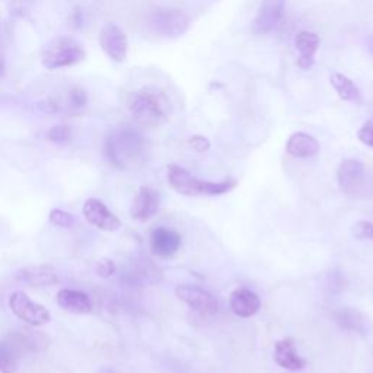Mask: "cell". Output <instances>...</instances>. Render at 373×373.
Masks as SVG:
<instances>
[{"mask_svg": "<svg viewBox=\"0 0 373 373\" xmlns=\"http://www.w3.org/2000/svg\"><path fill=\"white\" fill-rule=\"evenodd\" d=\"M99 44L105 54L115 63H122L127 59L129 41L127 35L115 23H107L99 33Z\"/></svg>", "mask_w": 373, "mask_h": 373, "instance_id": "cell-9", "label": "cell"}, {"mask_svg": "<svg viewBox=\"0 0 373 373\" xmlns=\"http://www.w3.org/2000/svg\"><path fill=\"white\" fill-rule=\"evenodd\" d=\"M18 350L11 343H0V373H18Z\"/></svg>", "mask_w": 373, "mask_h": 373, "instance_id": "cell-22", "label": "cell"}, {"mask_svg": "<svg viewBox=\"0 0 373 373\" xmlns=\"http://www.w3.org/2000/svg\"><path fill=\"white\" fill-rule=\"evenodd\" d=\"M181 235L169 228L159 226L151 234V250L161 258H169L176 256L181 246Z\"/></svg>", "mask_w": 373, "mask_h": 373, "instance_id": "cell-13", "label": "cell"}, {"mask_svg": "<svg viewBox=\"0 0 373 373\" xmlns=\"http://www.w3.org/2000/svg\"><path fill=\"white\" fill-rule=\"evenodd\" d=\"M286 151L290 156L294 158H312L319 152V142L308 133L297 132L289 137L286 143Z\"/></svg>", "mask_w": 373, "mask_h": 373, "instance_id": "cell-19", "label": "cell"}, {"mask_svg": "<svg viewBox=\"0 0 373 373\" xmlns=\"http://www.w3.org/2000/svg\"><path fill=\"white\" fill-rule=\"evenodd\" d=\"M96 373H115L111 367H101Z\"/></svg>", "mask_w": 373, "mask_h": 373, "instance_id": "cell-32", "label": "cell"}, {"mask_svg": "<svg viewBox=\"0 0 373 373\" xmlns=\"http://www.w3.org/2000/svg\"><path fill=\"white\" fill-rule=\"evenodd\" d=\"M47 139L53 143H67L71 139V130L69 126H54L47 132Z\"/></svg>", "mask_w": 373, "mask_h": 373, "instance_id": "cell-25", "label": "cell"}, {"mask_svg": "<svg viewBox=\"0 0 373 373\" xmlns=\"http://www.w3.org/2000/svg\"><path fill=\"white\" fill-rule=\"evenodd\" d=\"M74 15H76V16H79L81 15V11H76V13H74ZM76 25H78V27H81V25H82V21L78 18V21H76Z\"/></svg>", "mask_w": 373, "mask_h": 373, "instance_id": "cell-33", "label": "cell"}, {"mask_svg": "<svg viewBox=\"0 0 373 373\" xmlns=\"http://www.w3.org/2000/svg\"><path fill=\"white\" fill-rule=\"evenodd\" d=\"M337 180L343 193L360 194L366 190V166L357 159H344L338 166Z\"/></svg>", "mask_w": 373, "mask_h": 373, "instance_id": "cell-8", "label": "cell"}, {"mask_svg": "<svg viewBox=\"0 0 373 373\" xmlns=\"http://www.w3.org/2000/svg\"><path fill=\"white\" fill-rule=\"evenodd\" d=\"M357 137H359V140L363 144H366V146H369V147L373 149V118L367 120L363 124V126L359 129Z\"/></svg>", "mask_w": 373, "mask_h": 373, "instance_id": "cell-27", "label": "cell"}, {"mask_svg": "<svg viewBox=\"0 0 373 373\" xmlns=\"http://www.w3.org/2000/svg\"><path fill=\"white\" fill-rule=\"evenodd\" d=\"M161 205L159 193L151 187H140L130 207V216L137 222H146L152 219Z\"/></svg>", "mask_w": 373, "mask_h": 373, "instance_id": "cell-12", "label": "cell"}, {"mask_svg": "<svg viewBox=\"0 0 373 373\" xmlns=\"http://www.w3.org/2000/svg\"><path fill=\"white\" fill-rule=\"evenodd\" d=\"M168 183L172 190L183 195L197 197V195H222L226 194L236 187L234 178H226L217 183L203 181L194 177L185 168L172 163L168 166Z\"/></svg>", "mask_w": 373, "mask_h": 373, "instance_id": "cell-2", "label": "cell"}, {"mask_svg": "<svg viewBox=\"0 0 373 373\" xmlns=\"http://www.w3.org/2000/svg\"><path fill=\"white\" fill-rule=\"evenodd\" d=\"M151 28L166 38H178L190 28V18L178 9H161L149 16Z\"/></svg>", "mask_w": 373, "mask_h": 373, "instance_id": "cell-5", "label": "cell"}, {"mask_svg": "<svg viewBox=\"0 0 373 373\" xmlns=\"http://www.w3.org/2000/svg\"><path fill=\"white\" fill-rule=\"evenodd\" d=\"M59 306L73 315H86L93 311V304L89 294L81 290L62 289L57 293Z\"/></svg>", "mask_w": 373, "mask_h": 373, "instance_id": "cell-16", "label": "cell"}, {"mask_svg": "<svg viewBox=\"0 0 373 373\" xmlns=\"http://www.w3.org/2000/svg\"><path fill=\"white\" fill-rule=\"evenodd\" d=\"M286 0H263L253 22V31L258 35H265L277 28L283 18Z\"/></svg>", "mask_w": 373, "mask_h": 373, "instance_id": "cell-11", "label": "cell"}, {"mask_svg": "<svg viewBox=\"0 0 373 373\" xmlns=\"http://www.w3.org/2000/svg\"><path fill=\"white\" fill-rule=\"evenodd\" d=\"M86 57L84 47L69 37H60L50 42L42 54V64L50 69H62L81 63Z\"/></svg>", "mask_w": 373, "mask_h": 373, "instance_id": "cell-4", "label": "cell"}, {"mask_svg": "<svg viewBox=\"0 0 373 373\" xmlns=\"http://www.w3.org/2000/svg\"><path fill=\"white\" fill-rule=\"evenodd\" d=\"M84 216L99 231L115 232L121 228V220L98 198H88L84 205Z\"/></svg>", "mask_w": 373, "mask_h": 373, "instance_id": "cell-10", "label": "cell"}, {"mask_svg": "<svg viewBox=\"0 0 373 373\" xmlns=\"http://www.w3.org/2000/svg\"><path fill=\"white\" fill-rule=\"evenodd\" d=\"M115 271H117V265L110 258H101V260H98L95 264V272L103 279L111 277Z\"/></svg>", "mask_w": 373, "mask_h": 373, "instance_id": "cell-26", "label": "cell"}, {"mask_svg": "<svg viewBox=\"0 0 373 373\" xmlns=\"http://www.w3.org/2000/svg\"><path fill=\"white\" fill-rule=\"evenodd\" d=\"M330 82L343 101H347V103H359L360 101V96H362L360 89L357 88V85L350 78H347L345 74L334 71V73H331Z\"/></svg>", "mask_w": 373, "mask_h": 373, "instance_id": "cell-21", "label": "cell"}, {"mask_svg": "<svg viewBox=\"0 0 373 373\" xmlns=\"http://www.w3.org/2000/svg\"><path fill=\"white\" fill-rule=\"evenodd\" d=\"M366 45H367V50H369L370 56L373 57V35H370V37L366 40Z\"/></svg>", "mask_w": 373, "mask_h": 373, "instance_id": "cell-30", "label": "cell"}, {"mask_svg": "<svg viewBox=\"0 0 373 373\" xmlns=\"http://www.w3.org/2000/svg\"><path fill=\"white\" fill-rule=\"evenodd\" d=\"M69 99H70L71 107L84 108L88 104V93L84 89H81V88H74V89L70 91Z\"/></svg>", "mask_w": 373, "mask_h": 373, "instance_id": "cell-28", "label": "cell"}, {"mask_svg": "<svg viewBox=\"0 0 373 373\" xmlns=\"http://www.w3.org/2000/svg\"><path fill=\"white\" fill-rule=\"evenodd\" d=\"M190 146L194 149L195 152L198 154H203V152H207L209 149H210V142L207 137L205 136H200V134H197V136H193L190 140H188Z\"/></svg>", "mask_w": 373, "mask_h": 373, "instance_id": "cell-29", "label": "cell"}, {"mask_svg": "<svg viewBox=\"0 0 373 373\" xmlns=\"http://www.w3.org/2000/svg\"><path fill=\"white\" fill-rule=\"evenodd\" d=\"M229 306L235 315L241 318H251L258 314L261 308V299L256 292L239 287L231 293Z\"/></svg>", "mask_w": 373, "mask_h": 373, "instance_id": "cell-14", "label": "cell"}, {"mask_svg": "<svg viewBox=\"0 0 373 373\" xmlns=\"http://www.w3.org/2000/svg\"><path fill=\"white\" fill-rule=\"evenodd\" d=\"M335 321L337 324H340L345 330L363 334L369 331V318L352 308H341L340 311H337Z\"/></svg>", "mask_w": 373, "mask_h": 373, "instance_id": "cell-20", "label": "cell"}, {"mask_svg": "<svg viewBox=\"0 0 373 373\" xmlns=\"http://www.w3.org/2000/svg\"><path fill=\"white\" fill-rule=\"evenodd\" d=\"M176 294L180 301L187 304L193 311L200 315L210 316L217 314L219 304L216 297L206 289L191 286V285H180L176 289Z\"/></svg>", "mask_w": 373, "mask_h": 373, "instance_id": "cell-7", "label": "cell"}, {"mask_svg": "<svg viewBox=\"0 0 373 373\" xmlns=\"http://www.w3.org/2000/svg\"><path fill=\"white\" fill-rule=\"evenodd\" d=\"M48 219L54 226L63 228V229L71 228L73 223H74V217L62 209H52V212H50V214H48Z\"/></svg>", "mask_w": 373, "mask_h": 373, "instance_id": "cell-23", "label": "cell"}, {"mask_svg": "<svg viewBox=\"0 0 373 373\" xmlns=\"http://www.w3.org/2000/svg\"><path fill=\"white\" fill-rule=\"evenodd\" d=\"M133 118L144 127H158L168 118V104L165 98L154 89L134 92L129 103Z\"/></svg>", "mask_w": 373, "mask_h": 373, "instance_id": "cell-3", "label": "cell"}, {"mask_svg": "<svg viewBox=\"0 0 373 373\" xmlns=\"http://www.w3.org/2000/svg\"><path fill=\"white\" fill-rule=\"evenodd\" d=\"M352 234L356 239L373 241V223L367 220H359L353 225Z\"/></svg>", "mask_w": 373, "mask_h": 373, "instance_id": "cell-24", "label": "cell"}, {"mask_svg": "<svg viewBox=\"0 0 373 373\" xmlns=\"http://www.w3.org/2000/svg\"><path fill=\"white\" fill-rule=\"evenodd\" d=\"M319 35L311 31H301L294 37V47L299 53L297 66L302 70H309L315 63V56L319 48Z\"/></svg>", "mask_w": 373, "mask_h": 373, "instance_id": "cell-17", "label": "cell"}, {"mask_svg": "<svg viewBox=\"0 0 373 373\" xmlns=\"http://www.w3.org/2000/svg\"><path fill=\"white\" fill-rule=\"evenodd\" d=\"M144 137L134 127L122 126L115 129L104 143V155L110 163L120 169L136 165L144 154Z\"/></svg>", "mask_w": 373, "mask_h": 373, "instance_id": "cell-1", "label": "cell"}, {"mask_svg": "<svg viewBox=\"0 0 373 373\" xmlns=\"http://www.w3.org/2000/svg\"><path fill=\"white\" fill-rule=\"evenodd\" d=\"M4 73H5V60L2 56H0V78L4 76Z\"/></svg>", "mask_w": 373, "mask_h": 373, "instance_id": "cell-31", "label": "cell"}, {"mask_svg": "<svg viewBox=\"0 0 373 373\" xmlns=\"http://www.w3.org/2000/svg\"><path fill=\"white\" fill-rule=\"evenodd\" d=\"M15 279L21 283L37 287L53 286L59 282L57 271L50 265H31L21 268L15 272Z\"/></svg>", "mask_w": 373, "mask_h": 373, "instance_id": "cell-15", "label": "cell"}, {"mask_svg": "<svg viewBox=\"0 0 373 373\" xmlns=\"http://www.w3.org/2000/svg\"><path fill=\"white\" fill-rule=\"evenodd\" d=\"M275 362L286 370H301L306 367V360L296 352L294 343L290 338L279 340L275 344Z\"/></svg>", "mask_w": 373, "mask_h": 373, "instance_id": "cell-18", "label": "cell"}, {"mask_svg": "<svg viewBox=\"0 0 373 373\" xmlns=\"http://www.w3.org/2000/svg\"><path fill=\"white\" fill-rule=\"evenodd\" d=\"M9 308L15 316L33 327H42L52 321V315L40 304H35L23 292H13L9 296Z\"/></svg>", "mask_w": 373, "mask_h": 373, "instance_id": "cell-6", "label": "cell"}]
</instances>
